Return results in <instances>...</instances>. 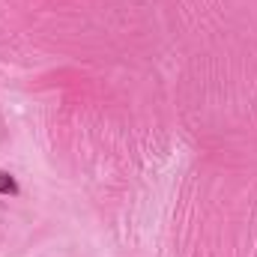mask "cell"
Masks as SVG:
<instances>
[{
  "instance_id": "cell-1",
  "label": "cell",
  "mask_w": 257,
  "mask_h": 257,
  "mask_svg": "<svg viewBox=\"0 0 257 257\" xmlns=\"http://www.w3.org/2000/svg\"><path fill=\"white\" fill-rule=\"evenodd\" d=\"M0 194H18V183H15V177L6 174V171H0Z\"/></svg>"
}]
</instances>
